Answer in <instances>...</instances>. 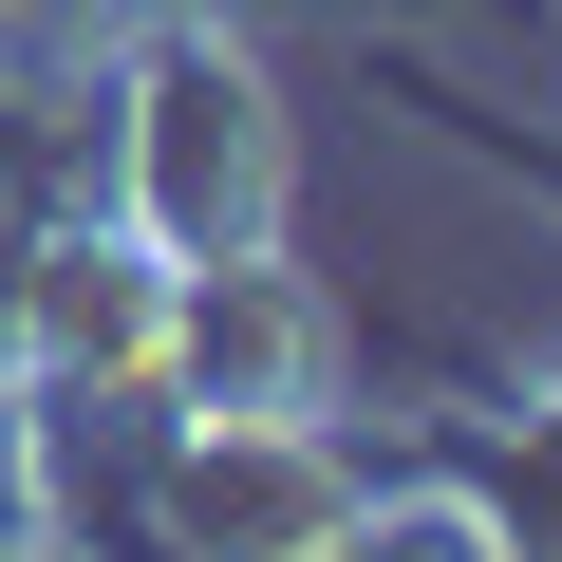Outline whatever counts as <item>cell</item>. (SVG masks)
<instances>
[{"mask_svg": "<svg viewBox=\"0 0 562 562\" xmlns=\"http://www.w3.org/2000/svg\"><path fill=\"white\" fill-rule=\"evenodd\" d=\"M113 225H132V244H169V262H206V244H262V225H281V94H262V57H244V38L169 20V38L132 57V113H113Z\"/></svg>", "mask_w": 562, "mask_h": 562, "instance_id": "obj_1", "label": "cell"}]
</instances>
